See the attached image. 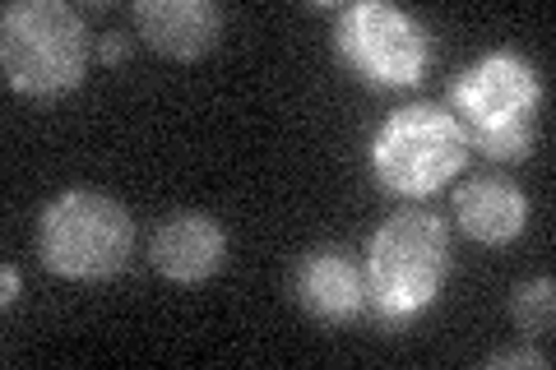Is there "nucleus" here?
Here are the masks:
<instances>
[{
    "label": "nucleus",
    "instance_id": "obj_3",
    "mask_svg": "<svg viewBox=\"0 0 556 370\" xmlns=\"http://www.w3.org/2000/svg\"><path fill=\"white\" fill-rule=\"evenodd\" d=\"M135 222L108 195L70 190L42 214V259L65 278H108L130 259Z\"/></svg>",
    "mask_w": 556,
    "mask_h": 370
},
{
    "label": "nucleus",
    "instance_id": "obj_13",
    "mask_svg": "<svg viewBox=\"0 0 556 370\" xmlns=\"http://www.w3.org/2000/svg\"><path fill=\"white\" fill-rule=\"evenodd\" d=\"M486 366H538V370H543L547 366V357H543V352H496V357L492 361H486Z\"/></svg>",
    "mask_w": 556,
    "mask_h": 370
},
{
    "label": "nucleus",
    "instance_id": "obj_8",
    "mask_svg": "<svg viewBox=\"0 0 556 370\" xmlns=\"http://www.w3.org/2000/svg\"><path fill=\"white\" fill-rule=\"evenodd\" d=\"M149 259L172 283H204L223 264V227L208 214H167L153 232Z\"/></svg>",
    "mask_w": 556,
    "mask_h": 370
},
{
    "label": "nucleus",
    "instance_id": "obj_10",
    "mask_svg": "<svg viewBox=\"0 0 556 370\" xmlns=\"http://www.w3.org/2000/svg\"><path fill=\"white\" fill-rule=\"evenodd\" d=\"M459 227L482 245H501L525 227V195L506 176H478L473 186L459 190Z\"/></svg>",
    "mask_w": 556,
    "mask_h": 370
},
{
    "label": "nucleus",
    "instance_id": "obj_4",
    "mask_svg": "<svg viewBox=\"0 0 556 370\" xmlns=\"http://www.w3.org/2000/svg\"><path fill=\"white\" fill-rule=\"evenodd\" d=\"M376 176L399 195H427L464 163V130L441 107H408L390 116V126L376 135L371 149Z\"/></svg>",
    "mask_w": 556,
    "mask_h": 370
},
{
    "label": "nucleus",
    "instance_id": "obj_7",
    "mask_svg": "<svg viewBox=\"0 0 556 370\" xmlns=\"http://www.w3.org/2000/svg\"><path fill=\"white\" fill-rule=\"evenodd\" d=\"M292 292H298L302 310L316 315L320 324H343L367 306V278H362L353 255L334 251V245L302 255L298 273H292Z\"/></svg>",
    "mask_w": 556,
    "mask_h": 370
},
{
    "label": "nucleus",
    "instance_id": "obj_14",
    "mask_svg": "<svg viewBox=\"0 0 556 370\" xmlns=\"http://www.w3.org/2000/svg\"><path fill=\"white\" fill-rule=\"evenodd\" d=\"M98 51H102V61H121V56H126V38H121V33H108Z\"/></svg>",
    "mask_w": 556,
    "mask_h": 370
},
{
    "label": "nucleus",
    "instance_id": "obj_2",
    "mask_svg": "<svg viewBox=\"0 0 556 370\" xmlns=\"http://www.w3.org/2000/svg\"><path fill=\"white\" fill-rule=\"evenodd\" d=\"M0 61L14 88L24 93H65L84 79L89 65V38L79 14L61 0H20L0 20Z\"/></svg>",
    "mask_w": 556,
    "mask_h": 370
},
{
    "label": "nucleus",
    "instance_id": "obj_5",
    "mask_svg": "<svg viewBox=\"0 0 556 370\" xmlns=\"http://www.w3.org/2000/svg\"><path fill=\"white\" fill-rule=\"evenodd\" d=\"M339 51L376 84H413L427 65V33L394 5H353L339 14Z\"/></svg>",
    "mask_w": 556,
    "mask_h": 370
},
{
    "label": "nucleus",
    "instance_id": "obj_9",
    "mask_svg": "<svg viewBox=\"0 0 556 370\" xmlns=\"http://www.w3.org/2000/svg\"><path fill=\"white\" fill-rule=\"evenodd\" d=\"M135 28L139 38H149L153 51L190 61V56H204L218 42L223 14L208 0H139Z\"/></svg>",
    "mask_w": 556,
    "mask_h": 370
},
{
    "label": "nucleus",
    "instance_id": "obj_15",
    "mask_svg": "<svg viewBox=\"0 0 556 370\" xmlns=\"http://www.w3.org/2000/svg\"><path fill=\"white\" fill-rule=\"evenodd\" d=\"M0 283H5V306H10L14 296H20V273H14V269H5V273H0Z\"/></svg>",
    "mask_w": 556,
    "mask_h": 370
},
{
    "label": "nucleus",
    "instance_id": "obj_11",
    "mask_svg": "<svg viewBox=\"0 0 556 370\" xmlns=\"http://www.w3.org/2000/svg\"><path fill=\"white\" fill-rule=\"evenodd\" d=\"M473 144L486 157H525L533 144L529 120H501V126H473Z\"/></svg>",
    "mask_w": 556,
    "mask_h": 370
},
{
    "label": "nucleus",
    "instance_id": "obj_12",
    "mask_svg": "<svg viewBox=\"0 0 556 370\" xmlns=\"http://www.w3.org/2000/svg\"><path fill=\"white\" fill-rule=\"evenodd\" d=\"M552 315H556V302H552V283L547 278H533L515 292V324L529 329V333H552Z\"/></svg>",
    "mask_w": 556,
    "mask_h": 370
},
{
    "label": "nucleus",
    "instance_id": "obj_6",
    "mask_svg": "<svg viewBox=\"0 0 556 370\" xmlns=\"http://www.w3.org/2000/svg\"><path fill=\"white\" fill-rule=\"evenodd\" d=\"M468 126H501V120H529L538 102V75L519 56H486L455 88Z\"/></svg>",
    "mask_w": 556,
    "mask_h": 370
},
{
    "label": "nucleus",
    "instance_id": "obj_1",
    "mask_svg": "<svg viewBox=\"0 0 556 370\" xmlns=\"http://www.w3.org/2000/svg\"><path fill=\"white\" fill-rule=\"evenodd\" d=\"M445 264H450V241L441 218L408 208V214H394L380 227L367 255V306L376 329H390V333L404 329L437 296Z\"/></svg>",
    "mask_w": 556,
    "mask_h": 370
}]
</instances>
